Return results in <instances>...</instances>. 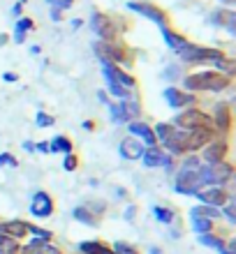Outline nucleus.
I'll list each match as a JSON object with an SVG mask.
<instances>
[{
  "label": "nucleus",
  "mask_w": 236,
  "mask_h": 254,
  "mask_svg": "<svg viewBox=\"0 0 236 254\" xmlns=\"http://www.w3.org/2000/svg\"><path fill=\"white\" fill-rule=\"evenodd\" d=\"M33 215H37V217H49L51 215V210H54V203H51V199H49L47 192H37L33 199Z\"/></svg>",
  "instance_id": "nucleus-8"
},
{
  "label": "nucleus",
  "mask_w": 236,
  "mask_h": 254,
  "mask_svg": "<svg viewBox=\"0 0 236 254\" xmlns=\"http://www.w3.org/2000/svg\"><path fill=\"white\" fill-rule=\"evenodd\" d=\"M216 121H218V127H220L223 132H225V129H230L232 118H230V109L225 107V104H223V107H218V118H216Z\"/></svg>",
  "instance_id": "nucleus-21"
},
{
  "label": "nucleus",
  "mask_w": 236,
  "mask_h": 254,
  "mask_svg": "<svg viewBox=\"0 0 236 254\" xmlns=\"http://www.w3.org/2000/svg\"><path fill=\"white\" fill-rule=\"evenodd\" d=\"M90 28H93L95 33L100 35L104 42H111L116 37V28H114V23H111V19H109L107 14H102V12H97V14H93V19H90Z\"/></svg>",
  "instance_id": "nucleus-6"
},
{
  "label": "nucleus",
  "mask_w": 236,
  "mask_h": 254,
  "mask_svg": "<svg viewBox=\"0 0 236 254\" xmlns=\"http://www.w3.org/2000/svg\"><path fill=\"white\" fill-rule=\"evenodd\" d=\"M162 35H164V42L169 44V49H174L176 54H181L183 49L188 47L190 42L185 40V37H181V35H176L174 30H169V28H162Z\"/></svg>",
  "instance_id": "nucleus-13"
},
{
  "label": "nucleus",
  "mask_w": 236,
  "mask_h": 254,
  "mask_svg": "<svg viewBox=\"0 0 236 254\" xmlns=\"http://www.w3.org/2000/svg\"><path fill=\"white\" fill-rule=\"evenodd\" d=\"M225 155H227V143L225 141H216V143H211L204 150V160L209 162V164H218V162L225 160Z\"/></svg>",
  "instance_id": "nucleus-10"
},
{
  "label": "nucleus",
  "mask_w": 236,
  "mask_h": 254,
  "mask_svg": "<svg viewBox=\"0 0 236 254\" xmlns=\"http://www.w3.org/2000/svg\"><path fill=\"white\" fill-rule=\"evenodd\" d=\"M49 150H51V153H58V150H63V153L70 155V153H72V143H70L65 136H56V139L49 143Z\"/></svg>",
  "instance_id": "nucleus-19"
},
{
  "label": "nucleus",
  "mask_w": 236,
  "mask_h": 254,
  "mask_svg": "<svg viewBox=\"0 0 236 254\" xmlns=\"http://www.w3.org/2000/svg\"><path fill=\"white\" fill-rule=\"evenodd\" d=\"M128 7L132 9V12H139L142 16H146V19L156 21V23H160L162 28H164V23H167V14L162 12L160 7H156L153 2H139V0H130Z\"/></svg>",
  "instance_id": "nucleus-5"
},
{
  "label": "nucleus",
  "mask_w": 236,
  "mask_h": 254,
  "mask_svg": "<svg viewBox=\"0 0 236 254\" xmlns=\"http://www.w3.org/2000/svg\"><path fill=\"white\" fill-rule=\"evenodd\" d=\"M164 97H167V102L171 104V107L181 109V107H188V104H192L195 102V97L188 93H181V90H176V88H167L164 90Z\"/></svg>",
  "instance_id": "nucleus-11"
},
{
  "label": "nucleus",
  "mask_w": 236,
  "mask_h": 254,
  "mask_svg": "<svg viewBox=\"0 0 236 254\" xmlns=\"http://www.w3.org/2000/svg\"><path fill=\"white\" fill-rule=\"evenodd\" d=\"M35 123H37V127H51L54 125V118L47 114H37L35 116Z\"/></svg>",
  "instance_id": "nucleus-28"
},
{
  "label": "nucleus",
  "mask_w": 236,
  "mask_h": 254,
  "mask_svg": "<svg viewBox=\"0 0 236 254\" xmlns=\"http://www.w3.org/2000/svg\"><path fill=\"white\" fill-rule=\"evenodd\" d=\"M192 215H197V217H206V220H209V217H218L220 210H213V208H195Z\"/></svg>",
  "instance_id": "nucleus-25"
},
{
  "label": "nucleus",
  "mask_w": 236,
  "mask_h": 254,
  "mask_svg": "<svg viewBox=\"0 0 236 254\" xmlns=\"http://www.w3.org/2000/svg\"><path fill=\"white\" fill-rule=\"evenodd\" d=\"M49 2H54V5H56V2H58V0H49Z\"/></svg>",
  "instance_id": "nucleus-40"
},
{
  "label": "nucleus",
  "mask_w": 236,
  "mask_h": 254,
  "mask_svg": "<svg viewBox=\"0 0 236 254\" xmlns=\"http://www.w3.org/2000/svg\"><path fill=\"white\" fill-rule=\"evenodd\" d=\"M230 86V76L223 72H199L185 79L188 90H225Z\"/></svg>",
  "instance_id": "nucleus-2"
},
{
  "label": "nucleus",
  "mask_w": 236,
  "mask_h": 254,
  "mask_svg": "<svg viewBox=\"0 0 236 254\" xmlns=\"http://www.w3.org/2000/svg\"><path fill=\"white\" fill-rule=\"evenodd\" d=\"M171 132H174V127H171V125H164V123H160V125L156 127V134H157L156 139H160L162 143H164V141L171 136Z\"/></svg>",
  "instance_id": "nucleus-24"
},
{
  "label": "nucleus",
  "mask_w": 236,
  "mask_h": 254,
  "mask_svg": "<svg viewBox=\"0 0 236 254\" xmlns=\"http://www.w3.org/2000/svg\"><path fill=\"white\" fill-rule=\"evenodd\" d=\"M33 28V21L30 19H21L19 23H16V35H23L26 30H30Z\"/></svg>",
  "instance_id": "nucleus-29"
},
{
  "label": "nucleus",
  "mask_w": 236,
  "mask_h": 254,
  "mask_svg": "<svg viewBox=\"0 0 236 254\" xmlns=\"http://www.w3.org/2000/svg\"><path fill=\"white\" fill-rule=\"evenodd\" d=\"M72 2H75V0H58V2H56V7H58V12H61V9H68Z\"/></svg>",
  "instance_id": "nucleus-35"
},
{
  "label": "nucleus",
  "mask_w": 236,
  "mask_h": 254,
  "mask_svg": "<svg viewBox=\"0 0 236 254\" xmlns=\"http://www.w3.org/2000/svg\"><path fill=\"white\" fill-rule=\"evenodd\" d=\"M14 250H16V245H14L12 238L0 234V252H14Z\"/></svg>",
  "instance_id": "nucleus-26"
},
{
  "label": "nucleus",
  "mask_w": 236,
  "mask_h": 254,
  "mask_svg": "<svg viewBox=\"0 0 236 254\" xmlns=\"http://www.w3.org/2000/svg\"><path fill=\"white\" fill-rule=\"evenodd\" d=\"M156 217L160 222H171L174 215H171V210H167V208H164V210H162V208H156Z\"/></svg>",
  "instance_id": "nucleus-30"
},
{
  "label": "nucleus",
  "mask_w": 236,
  "mask_h": 254,
  "mask_svg": "<svg viewBox=\"0 0 236 254\" xmlns=\"http://www.w3.org/2000/svg\"><path fill=\"white\" fill-rule=\"evenodd\" d=\"M30 252L33 254H61V250L56 248V245H51L49 241H44V238H35L30 243Z\"/></svg>",
  "instance_id": "nucleus-17"
},
{
  "label": "nucleus",
  "mask_w": 236,
  "mask_h": 254,
  "mask_svg": "<svg viewBox=\"0 0 236 254\" xmlns=\"http://www.w3.org/2000/svg\"><path fill=\"white\" fill-rule=\"evenodd\" d=\"M176 125L183 127V129H188V132H192V129H197V127H209L211 121L209 116H204L202 111H197V109H190V111H183L181 116H176Z\"/></svg>",
  "instance_id": "nucleus-4"
},
{
  "label": "nucleus",
  "mask_w": 236,
  "mask_h": 254,
  "mask_svg": "<svg viewBox=\"0 0 236 254\" xmlns=\"http://www.w3.org/2000/svg\"><path fill=\"white\" fill-rule=\"evenodd\" d=\"M192 222H195V231H199V234H209L211 231V222L206 220V217H197V215H192Z\"/></svg>",
  "instance_id": "nucleus-23"
},
{
  "label": "nucleus",
  "mask_w": 236,
  "mask_h": 254,
  "mask_svg": "<svg viewBox=\"0 0 236 254\" xmlns=\"http://www.w3.org/2000/svg\"><path fill=\"white\" fill-rule=\"evenodd\" d=\"M81 252H86V254H114L107 245H102V243H81Z\"/></svg>",
  "instance_id": "nucleus-20"
},
{
  "label": "nucleus",
  "mask_w": 236,
  "mask_h": 254,
  "mask_svg": "<svg viewBox=\"0 0 236 254\" xmlns=\"http://www.w3.org/2000/svg\"><path fill=\"white\" fill-rule=\"evenodd\" d=\"M225 213H227V217H230L232 222L236 220V215H234V203H230V206H227V210H225Z\"/></svg>",
  "instance_id": "nucleus-36"
},
{
  "label": "nucleus",
  "mask_w": 236,
  "mask_h": 254,
  "mask_svg": "<svg viewBox=\"0 0 236 254\" xmlns=\"http://www.w3.org/2000/svg\"><path fill=\"white\" fill-rule=\"evenodd\" d=\"M130 132L132 134H139L144 141H146V146H156V134H153V129H151L146 123H132L130 125Z\"/></svg>",
  "instance_id": "nucleus-15"
},
{
  "label": "nucleus",
  "mask_w": 236,
  "mask_h": 254,
  "mask_svg": "<svg viewBox=\"0 0 236 254\" xmlns=\"http://www.w3.org/2000/svg\"><path fill=\"white\" fill-rule=\"evenodd\" d=\"M75 217H77V220H81V222H86V224H95V217L90 213H86L83 208H77V210H75Z\"/></svg>",
  "instance_id": "nucleus-27"
},
{
  "label": "nucleus",
  "mask_w": 236,
  "mask_h": 254,
  "mask_svg": "<svg viewBox=\"0 0 236 254\" xmlns=\"http://www.w3.org/2000/svg\"><path fill=\"white\" fill-rule=\"evenodd\" d=\"M202 243H204V245H211V248H218V250L223 248V243L218 241V238H213V236H209V234L202 236Z\"/></svg>",
  "instance_id": "nucleus-31"
},
{
  "label": "nucleus",
  "mask_w": 236,
  "mask_h": 254,
  "mask_svg": "<svg viewBox=\"0 0 236 254\" xmlns=\"http://www.w3.org/2000/svg\"><path fill=\"white\" fill-rule=\"evenodd\" d=\"M63 167L68 169V171H72V169H75V167H77V157H75V155L70 153V155H68V157H65V162H63Z\"/></svg>",
  "instance_id": "nucleus-34"
},
{
  "label": "nucleus",
  "mask_w": 236,
  "mask_h": 254,
  "mask_svg": "<svg viewBox=\"0 0 236 254\" xmlns=\"http://www.w3.org/2000/svg\"><path fill=\"white\" fill-rule=\"evenodd\" d=\"M104 76H107V86H109V90H111V93H114L116 97H123V100H125V88L118 86V83H116V81L111 79V74H109L107 69H104Z\"/></svg>",
  "instance_id": "nucleus-22"
},
{
  "label": "nucleus",
  "mask_w": 236,
  "mask_h": 254,
  "mask_svg": "<svg viewBox=\"0 0 236 254\" xmlns=\"http://www.w3.org/2000/svg\"><path fill=\"white\" fill-rule=\"evenodd\" d=\"M144 153H146V150H144V146L139 143V141H135V139H123L121 141V155L123 157H128V160H139Z\"/></svg>",
  "instance_id": "nucleus-12"
},
{
  "label": "nucleus",
  "mask_w": 236,
  "mask_h": 254,
  "mask_svg": "<svg viewBox=\"0 0 236 254\" xmlns=\"http://www.w3.org/2000/svg\"><path fill=\"white\" fill-rule=\"evenodd\" d=\"M199 160L197 157H190L183 169L178 171V178H176V192L181 194H197V190L202 188V176H199Z\"/></svg>",
  "instance_id": "nucleus-1"
},
{
  "label": "nucleus",
  "mask_w": 236,
  "mask_h": 254,
  "mask_svg": "<svg viewBox=\"0 0 236 254\" xmlns=\"http://www.w3.org/2000/svg\"><path fill=\"white\" fill-rule=\"evenodd\" d=\"M197 196H199L204 203H209V206H223L225 201H227V192L220 188L202 190V192H197Z\"/></svg>",
  "instance_id": "nucleus-9"
},
{
  "label": "nucleus",
  "mask_w": 236,
  "mask_h": 254,
  "mask_svg": "<svg viewBox=\"0 0 236 254\" xmlns=\"http://www.w3.org/2000/svg\"><path fill=\"white\" fill-rule=\"evenodd\" d=\"M234 169L232 164H225V162H218V164H211V167H199V176H202V183L204 185H225V183L232 178Z\"/></svg>",
  "instance_id": "nucleus-3"
},
{
  "label": "nucleus",
  "mask_w": 236,
  "mask_h": 254,
  "mask_svg": "<svg viewBox=\"0 0 236 254\" xmlns=\"http://www.w3.org/2000/svg\"><path fill=\"white\" fill-rule=\"evenodd\" d=\"M5 164H9V167H16V160H14L9 153L5 155H0V167H5Z\"/></svg>",
  "instance_id": "nucleus-33"
},
{
  "label": "nucleus",
  "mask_w": 236,
  "mask_h": 254,
  "mask_svg": "<svg viewBox=\"0 0 236 254\" xmlns=\"http://www.w3.org/2000/svg\"><path fill=\"white\" fill-rule=\"evenodd\" d=\"M144 157V164L146 167H160V164H169V160L164 157V153L162 150H157V148H151L146 155H142Z\"/></svg>",
  "instance_id": "nucleus-18"
},
{
  "label": "nucleus",
  "mask_w": 236,
  "mask_h": 254,
  "mask_svg": "<svg viewBox=\"0 0 236 254\" xmlns=\"http://www.w3.org/2000/svg\"><path fill=\"white\" fill-rule=\"evenodd\" d=\"M213 136V129L211 127H197L192 132H188V139H185V150H199L202 146H206Z\"/></svg>",
  "instance_id": "nucleus-7"
},
{
  "label": "nucleus",
  "mask_w": 236,
  "mask_h": 254,
  "mask_svg": "<svg viewBox=\"0 0 236 254\" xmlns=\"http://www.w3.org/2000/svg\"><path fill=\"white\" fill-rule=\"evenodd\" d=\"M116 252L118 254H137V250H132L130 245H125V243H116Z\"/></svg>",
  "instance_id": "nucleus-32"
},
{
  "label": "nucleus",
  "mask_w": 236,
  "mask_h": 254,
  "mask_svg": "<svg viewBox=\"0 0 236 254\" xmlns=\"http://www.w3.org/2000/svg\"><path fill=\"white\" fill-rule=\"evenodd\" d=\"M37 150H44V153H47V150H49V143H37Z\"/></svg>",
  "instance_id": "nucleus-38"
},
{
  "label": "nucleus",
  "mask_w": 236,
  "mask_h": 254,
  "mask_svg": "<svg viewBox=\"0 0 236 254\" xmlns=\"http://www.w3.org/2000/svg\"><path fill=\"white\" fill-rule=\"evenodd\" d=\"M234 248H236L234 243H230L227 248H220V252H223V254H234Z\"/></svg>",
  "instance_id": "nucleus-37"
},
{
  "label": "nucleus",
  "mask_w": 236,
  "mask_h": 254,
  "mask_svg": "<svg viewBox=\"0 0 236 254\" xmlns=\"http://www.w3.org/2000/svg\"><path fill=\"white\" fill-rule=\"evenodd\" d=\"M26 231H28L26 222H7V224H0V234L2 236H16V238H21Z\"/></svg>",
  "instance_id": "nucleus-16"
},
{
  "label": "nucleus",
  "mask_w": 236,
  "mask_h": 254,
  "mask_svg": "<svg viewBox=\"0 0 236 254\" xmlns=\"http://www.w3.org/2000/svg\"><path fill=\"white\" fill-rule=\"evenodd\" d=\"M185 139H188V132H171V136L164 141V146L171 153H185Z\"/></svg>",
  "instance_id": "nucleus-14"
},
{
  "label": "nucleus",
  "mask_w": 236,
  "mask_h": 254,
  "mask_svg": "<svg viewBox=\"0 0 236 254\" xmlns=\"http://www.w3.org/2000/svg\"><path fill=\"white\" fill-rule=\"evenodd\" d=\"M5 81H16V76H14L12 72H7V74H5Z\"/></svg>",
  "instance_id": "nucleus-39"
}]
</instances>
